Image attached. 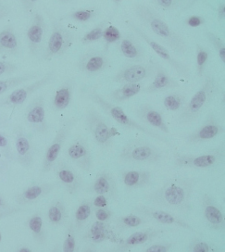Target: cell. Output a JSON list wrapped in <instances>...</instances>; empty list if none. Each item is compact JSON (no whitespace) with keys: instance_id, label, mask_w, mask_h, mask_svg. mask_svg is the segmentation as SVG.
Returning <instances> with one entry per match:
<instances>
[{"instance_id":"5b68a950","label":"cell","mask_w":225,"mask_h":252,"mask_svg":"<svg viewBox=\"0 0 225 252\" xmlns=\"http://www.w3.org/2000/svg\"><path fill=\"white\" fill-rule=\"evenodd\" d=\"M161 150L147 141H132L125 145L119 155V159L124 162L157 163L163 158Z\"/></svg>"},{"instance_id":"f546056e","label":"cell","mask_w":225,"mask_h":252,"mask_svg":"<svg viewBox=\"0 0 225 252\" xmlns=\"http://www.w3.org/2000/svg\"><path fill=\"white\" fill-rule=\"evenodd\" d=\"M118 44L122 54L126 59L134 62H139L144 58L143 47H141L139 42L132 34L127 33L125 36H122Z\"/></svg>"},{"instance_id":"9a60e30c","label":"cell","mask_w":225,"mask_h":252,"mask_svg":"<svg viewBox=\"0 0 225 252\" xmlns=\"http://www.w3.org/2000/svg\"><path fill=\"white\" fill-rule=\"evenodd\" d=\"M67 157L84 172H91L93 167L92 154L85 139L77 138L72 142L67 150Z\"/></svg>"},{"instance_id":"6f0895ef","label":"cell","mask_w":225,"mask_h":252,"mask_svg":"<svg viewBox=\"0 0 225 252\" xmlns=\"http://www.w3.org/2000/svg\"><path fill=\"white\" fill-rule=\"evenodd\" d=\"M8 207H10V206H8V203L4 200V198L0 196V209H5Z\"/></svg>"},{"instance_id":"db71d44e","label":"cell","mask_w":225,"mask_h":252,"mask_svg":"<svg viewBox=\"0 0 225 252\" xmlns=\"http://www.w3.org/2000/svg\"><path fill=\"white\" fill-rule=\"evenodd\" d=\"M187 23L191 27H197L204 24V19L200 16H191L187 19Z\"/></svg>"},{"instance_id":"d4e9b609","label":"cell","mask_w":225,"mask_h":252,"mask_svg":"<svg viewBox=\"0 0 225 252\" xmlns=\"http://www.w3.org/2000/svg\"><path fill=\"white\" fill-rule=\"evenodd\" d=\"M162 230L160 229H146L143 231H138L128 236L125 240H122L117 245L116 251L118 252H125L133 247L139 245L146 244L155 237H158L162 234Z\"/></svg>"},{"instance_id":"836d02e7","label":"cell","mask_w":225,"mask_h":252,"mask_svg":"<svg viewBox=\"0 0 225 252\" xmlns=\"http://www.w3.org/2000/svg\"><path fill=\"white\" fill-rule=\"evenodd\" d=\"M27 224L35 241L44 243L46 241V231L44 229V221L41 214L39 213L32 214L28 219Z\"/></svg>"},{"instance_id":"7c38bea8","label":"cell","mask_w":225,"mask_h":252,"mask_svg":"<svg viewBox=\"0 0 225 252\" xmlns=\"http://www.w3.org/2000/svg\"><path fill=\"white\" fill-rule=\"evenodd\" d=\"M155 63H139L126 66L118 71L113 81L119 84H140L155 74Z\"/></svg>"},{"instance_id":"d6986e66","label":"cell","mask_w":225,"mask_h":252,"mask_svg":"<svg viewBox=\"0 0 225 252\" xmlns=\"http://www.w3.org/2000/svg\"><path fill=\"white\" fill-rule=\"evenodd\" d=\"M85 239L91 244H100L104 241H110L114 244L120 243L123 239L120 238L109 222L96 220L86 232Z\"/></svg>"},{"instance_id":"83f0119b","label":"cell","mask_w":225,"mask_h":252,"mask_svg":"<svg viewBox=\"0 0 225 252\" xmlns=\"http://www.w3.org/2000/svg\"><path fill=\"white\" fill-rule=\"evenodd\" d=\"M74 87H75L74 79L70 78L65 81L63 85L58 88L51 104L53 110L60 111V110H65L69 107L73 95Z\"/></svg>"},{"instance_id":"4316f807","label":"cell","mask_w":225,"mask_h":252,"mask_svg":"<svg viewBox=\"0 0 225 252\" xmlns=\"http://www.w3.org/2000/svg\"><path fill=\"white\" fill-rule=\"evenodd\" d=\"M180 87V84L159 64H156L155 78L153 82L144 88L145 93H156Z\"/></svg>"},{"instance_id":"7402d4cb","label":"cell","mask_w":225,"mask_h":252,"mask_svg":"<svg viewBox=\"0 0 225 252\" xmlns=\"http://www.w3.org/2000/svg\"><path fill=\"white\" fill-rule=\"evenodd\" d=\"M54 189L55 184L53 183H41L32 185L16 196V203L20 206L34 203L47 197Z\"/></svg>"},{"instance_id":"816d5d0a","label":"cell","mask_w":225,"mask_h":252,"mask_svg":"<svg viewBox=\"0 0 225 252\" xmlns=\"http://www.w3.org/2000/svg\"><path fill=\"white\" fill-rule=\"evenodd\" d=\"M21 212H22V209L17 208V207H8L5 209H0V220L9 217V216L16 215L17 213H21Z\"/></svg>"},{"instance_id":"9f6ffc18","label":"cell","mask_w":225,"mask_h":252,"mask_svg":"<svg viewBox=\"0 0 225 252\" xmlns=\"http://www.w3.org/2000/svg\"><path fill=\"white\" fill-rule=\"evenodd\" d=\"M217 16L219 21H223L225 20V3H222L219 8H217Z\"/></svg>"},{"instance_id":"681fc988","label":"cell","mask_w":225,"mask_h":252,"mask_svg":"<svg viewBox=\"0 0 225 252\" xmlns=\"http://www.w3.org/2000/svg\"><path fill=\"white\" fill-rule=\"evenodd\" d=\"M152 4L157 8H161L163 10H171L177 8L179 2L176 0H155L152 1Z\"/></svg>"},{"instance_id":"e0dca14e","label":"cell","mask_w":225,"mask_h":252,"mask_svg":"<svg viewBox=\"0 0 225 252\" xmlns=\"http://www.w3.org/2000/svg\"><path fill=\"white\" fill-rule=\"evenodd\" d=\"M15 133V159L24 168H30L33 163V148L29 136L22 127H17Z\"/></svg>"},{"instance_id":"ac0fdd59","label":"cell","mask_w":225,"mask_h":252,"mask_svg":"<svg viewBox=\"0 0 225 252\" xmlns=\"http://www.w3.org/2000/svg\"><path fill=\"white\" fill-rule=\"evenodd\" d=\"M109 66V60L104 53L91 50L81 56L78 61V69L86 74H98Z\"/></svg>"},{"instance_id":"7dc6e473","label":"cell","mask_w":225,"mask_h":252,"mask_svg":"<svg viewBox=\"0 0 225 252\" xmlns=\"http://www.w3.org/2000/svg\"><path fill=\"white\" fill-rule=\"evenodd\" d=\"M18 71V66L15 63L7 61H0V77L9 76Z\"/></svg>"},{"instance_id":"91938a15","label":"cell","mask_w":225,"mask_h":252,"mask_svg":"<svg viewBox=\"0 0 225 252\" xmlns=\"http://www.w3.org/2000/svg\"><path fill=\"white\" fill-rule=\"evenodd\" d=\"M5 172V166L4 164H2V162H0V175L3 174Z\"/></svg>"},{"instance_id":"4fadbf2b","label":"cell","mask_w":225,"mask_h":252,"mask_svg":"<svg viewBox=\"0 0 225 252\" xmlns=\"http://www.w3.org/2000/svg\"><path fill=\"white\" fill-rule=\"evenodd\" d=\"M27 124L39 134H45L48 130L46 113V101L43 95L35 97L25 110Z\"/></svg>"},{"instance_id":"3957f363","label":"cell","mask_w":225,"mask_h":252,"mask_svg":"<svg viewBox=\"0 0 225 252\" xmlns=\"http://www.w3.org/2000/svg\"><path fill=\"white\" fill-rule=\"evenodd\" d=\"M88 95H89V98L94 103L98 105L101 109L109 115L110 118L113 119L120 126H124L125 128L130 129V130H137L141 133L147 134L148 136L154 138L158 141L167 142L164 137L159 134H157L155 131L149 129L147 126L140 125L139 123H137L134 120L130 118L126 114L125 110H123L120 106L109 102V100H107L101 94H98L96 89H92L91 91H89Z\"/></svg>"},{"instance_id":"d6a6232c","label":"cell","mask_w":225,"mask_h":252,"mask_svg":"<svg viewBox=\"0 0 225 252\" xmlns=\"http://www.w3.org/2000/svg\"><path fill=\"white\" fill-rule=\"evenodd\" d=\"M143 87L141 84H124V86L109 94V98L114 102H124L139 94Z\"/></svg>"},{"instance_id":"9c48e42d","label":"cell","mask_w":225,"mask_h":252,"mask_svg":"<svg viewBox=\"0 0 225 252\" xmlns=\"http://www.w3.org/2000/svg\"><path fill=\"white\" fill-rule=\"evenodd\" d=\"M55 78V71H49L43 77L38 79L37 81L27 85L24 87L15 89L10 94L6 95L4 98L0 99V108L8 107V108H16L18 106L23 105L29 96L34 92L38 91L40 88L50 84Z\"/></svg>"},{"instance_id":"f6af8a7d","label":"cell","mask_w":225,"mask_h":252,"mask_svg":"<svg viewBox=\"0 0 225 252\" xmlns=\"http://www.w3.org/2000/svg\"><path fill=\"white\" fill-rule=\"evenodd\" d=\"M95 16H96V11L94 9H80L77 11L71 12L67 17L80 23H86L87 21L93 19Z\"/></svg>"},{"instance_id":"f907efd6","label":"cell","mask_w":225,"mask_h":252,"mask_svg":"<svg viewBox=\"0 0 225 252\" xmlns=\"http://www.w3.org/2000/svg\"><path fill=\"white\" fill-rule=\"evenodd\" d=\"M173 244L168 242H160L156 244L151 245L145 249L144 252H170Z\"/></svg>"},{"instance_id":"8992f818","label":"cell","mask_w":225,"mask_h":252,"mask_svg":"<svg viewBox=\"0 0 225 252\" xmlns=\"http://www.w3.org/2000/svg\"><path fill=\"white\" fill-rule=\"evenodd\" d=\"M86 126L96 143L101 148L107 149L113 143V138L118 134L116 128L109 126L99 112L90 108L86 117Z\"/></svg>"},{"instance_id":"d590c367","label":"cell","mask_w":225,"mask_h":252,"mask_svg":"<svg viewBox=\"0 0 225 252\" xmlns=\"http://www.w3.org/2000/svg\"><path fill=\"white\" fill-rule=\"evenodd\" d=\"M148 220L144 216H139L136 214H127L123 217H119L115 223L116 227L120 231H125L126 229L135 228L147 223Z\"/></svg>"},{"instance_id":"30bf717a","label":"cell","mask_w":225,"mask_h":252,"mask_svg":"<svg viewBox=\"0 0 225 252\" xmlns=\"http://www.w3.org/2000/svg\"><path fill=\"white\" fill-rule=\"evenodd\" d=\"M127 24L132 29V31L137 34V36H139L142 39L144 40L148 44V47H151L155 51L157 55L159 56L160 58H161L168 64H170L178 74H180L181 76H187V77L190 75V70H189L188 66L183 63H181V62H179L178 60H176L175 58H173L170 53V51L166 47H163L162 45L158 43L153 38L149 37L148 34L137 25L130 23V22L127 23Z\"/></svg>"},{"instance_id":"e575fe53","label":"cell","mask_w":225,"mask_h":252,"mask_svg":"<svg viewBox=\"0 0 225 252\" xmlns=\"http://www.w3.org/2000/svg\"><path fill=\"white\" fill-rule=\"evenodd\" d=\"M67 211L63 201L58 200L50 205L47 211V218L52 225H61L66 220Z\"/></svg>"},{"instance_id":"74e56055","label":"cell","mask_w":225,"mask_h":252,"mask_svg":"<svg viewBox=\"0 0 225 252\" xmlns=\"http://www.w3.org/2000/svg\"><path fill=\"white\" fill-rule=\"evenodd\" d=\"M187 103L185 94L181 93H171L163 99L164 107L170 111H178L183 110Z\"/></svg>"},{"instance_id":"7a4b0ae2","label":"cell","mask_w":225,"mask_h":252,"mask_svg":"<svg viewBox=\"0 0 225 252\" xmlns=\"http://www.w3.org/2000/svg\"><path fill=\"white\" fill-rule=\"evenodd\" d=\"M134 11L140 22L163 40L174 53L183 55L187 52L185 39L166 23L154 8L145 4H138L135 6Z\"/></svg>"},{"instance_id":"52a82bcc","label":"cell","mask_w":225,"mask_h":252,"mask_svg":"<svg viewBox=\"0 0 225 252\" xmlns=\"http://www.w3.org/2000/svg\"><path fill=\"white\" fill-rule=\"evenodd\" d=\"M72 40L73 35L71 32L58 21L52 20L51 33L47 41V48L43 54V59L48 61L64 55L71 46Z\"/></svg>"},{"instance_id":"680465c9","label":"cell","mask_w":225,"mask_h":252,"mask_svg":"<svg viewBox=\"0 0 225 252\" xmlns=\"http://www.w3.org/2000/svg\"><path fill=\"white\" fill-rule=\"evenodd\" d=\"M18 252H32V250L30 248H25V247H22L20 249H18Z\"/></svg>"},{"instance_id":"94428289","label":"cell","mask_w":225,"mask_h":252,"mask_svg":"<svg viewBox=\"0 0 225 252\" xmlns=\"http://www.w3.org/2000/svg\"><path fill=\"white\" fill-rule=\"evenodd\" d=\"M0 241H1V234H0Z\"/></svg>"},{"instance_id":"8d00e7d4","label":"cell","mask_w":225,"mask_h":252,"mask_svg":"<svg viewBox=\"0 0 225 252\" xmlns=\"http://www.w3.org/2000/svg\"><path fill=\"white\" fill-rule=\"evenodd\" d=\"M93 212L92 202L85 200L78 206L77 210L74 213V226L75 228L80 229L88 220Z\"/></svg>"},{"instance_id":"7bdbcfd3","label":"cell","mask_w":225,"mask_h":252,"mask_svg":"<svg viewBox=\"0 0 225 252\" xmlns=\"http://www.w3.org/2000/svg\"><path fill=\"white\" fill-rule=\"evenodd\" d=\"M206 34H207V37L208 39L210 40V43L212 44V46L214 47V48L216 49L220 56V59L221 61L225 63V43L223 42V40L220 39L218 37L217 35L213 32H211L210 31L206 32Z\"/></svg>"},{"instance_id":"277c9868","label":"cell","mask_w":225,"mask_h":252,"mask_svg":"<svg viewBox=\"0 0 225 252\" xmlns=\"http://www.w3.org/2000/svg\"><path fill=\"white\" fill-rule=\"evenodd\" d=\"M216 90V84L212 76L207 75L201 88L186 103L185 107L179 114L180 124H189L198 117V115L210 102Z\"/></svg>"},{"instance_id":"484cf974","label":"cell","mask_w":225,"mask_h":252,"mask_svg":"<svg viewBox=\"0 0 225 252\" xmlns=\"http://www.w3.org/2000/svg\"><path fill=\"white\" fill-rule=\"evenodd\" d=\"M137 117L148 126L157 128L164 134H170V129L167 126L162 114L149 105L140 106L136 110Z\"/></svg>"},{"instance_id":"60d3db41","label":"cell","mask_w":225,"mask_h":252,"mask_svg":"<svg viewBox=\"0 0 225 252\" xmlns=\"http://www.w3.org/2000/svg\"><path fill=\"white\" fill-rule=\"evenodd\" d=\"M76 249L75 239V226L71 223L67 230L65 239L63 241V251L64 252H73Z\"/></svg>"},{"instance_id":"1f68e13d","label":"cell","mask_w":225,"mask_h":252,"mask_svg":"<svg viewBox=\"0 0 225 252\" xmlns=\"http://www.w3.org/2000/svg\"><path fill=\"white\" fill-rule=\"evenodd\" d=\"M39 76H40V72H38V71H32V72L26 73L24 75H20V76L0 79V96L6 94L11 89L23 85L26 82L38 78Z\"/></svg>"},{"instance_id":"ffe728a7","label":"cell","mask_w":225,"mask_h":252,"mask_svg":"<svg viewBox=\"0 0 225 252\" xmlns=\"http://www.w3.org/2000/svg\"><path fill=\"white\" fill-rule=\"evenodd\" d=\"M201 200L204 217L210 228L215 231L225 230V214L215 199L209 194H205Z\"/></svg>"},{"instance_id":"11a10c76","label":"cell","mask_w":225,"mask_h":252,"mask_svg":"<svg viewBox=\"0 0 225 252\" xmlns=\"http://www.w3.org/2000/svg\"><path fill=\"white\" fill-rule=\"evenodd\" d=\"M11 12V8L4 2L0 1V21L7 18Z\"/></svg>"},{"instance_id":"f35d334b","label":"cell","mask_w":225,"mask_h":252,"mask_svg":"<svg viewBox=\"0 0 225 252\" xmlns=\"http://www.w3.org/2000/svg\"><path fill=\"white\" fill-rule=\"evenodd\" d=\"M107 24H108L107 21L102 22L101 24L94 27L91 31L86 32V34L83 36V38L81 39L82 44L88 45V44H91V43L100 40L103 37V33H104L105 29L107 28Z\"/></svg>"},{"instance_id":"ba28073f","label":"cell","mask_w":225,"mask_h":252,"mask_svg":"<svg viewBox=\"0 0 225 252\" xmlns=\"http://www.w3.org/2000/svg\"><path fill=\"white\" fill-rule=\"evenodd\" d=\"M77 122V118L69 119L60 128L53 141L51 142V144L48 146L47 151L45 153L43 163H42V173H49L53 169L55 163L61 154V151L63 150L64 143L67 140L72 128L76 126Z\"/></svg>"},{"instance_id":"603a6c76","label":"cell","mask_w":225,"mask_h":252,"mask_svg":"<svg viewBox=\"0 0 225 252\" xmlns=\"http://www.w3.org/2000/svg\"><path fill=\"white\" fill-rule=\"evenodd\" d=\"M56 176L60 184L70 195H75L81 188L82 181L78 173L64 162H60L56 167Z\"/></svg>"},{"instance_id":"4dcf8cb0","label":"cell","mask_w":225,"mask_h":252,"mask_svg":"<svg viewBox=\"0 0 225 252\" xmlns=\"http://www.w3.org/2000/svg\"><path fill=\"white\" fill-rule=\"evenodd\" d=\"M122 180L127 189H142L150 184L152 180V174L148 171L129 170L123 173Z\"/></svg>"},{"instance_id":"2e32d148","label":"cell","mask_w":225,"mask_h":252,"mask_svg":"<svg viewBox=\"0 0 225 252\" xmlns=\"http://www.w3.org/2000/svg\"><path fill=\"white\" fill-rule=\"evenodd\" d=\"M134 211L141 215H144L145 217H148L149 219L156 220L159 223H162L165 225H175V226L194 232L192 226H190L185 220H182L181 218H179L177 216L168 213L164 210H157L153 208H149L145 205H140V206H136L134 208Z\"/></svg>"},{"instance_id":"8fae6325","label":"cell","mask_w":225,"mask_h":252,"mask_svg":"<svg viewBox=\"0 0 225 252\" xmlns=\"http://www.w3.org/2000/svg\"><path fill=\"white\" fill-rule=\"evenodd\" d=\"M222 157V152L215 150L210 153L194 155L188 153L175 152L173 154L174 165L178 168L208 169L216 165Z\"/></svg>"},{"instance_id":"5bb4252c","label":"cell","mask_w":225,"mask_h":252,"mask_svg":"<svg viewBox=\"0 0 225 252\" xmlns=\"http://www.w3.org/2000/svg\"><path fill=\"white\" fill-rule=\"evenodd\" d=\"M46 30L47 24L44 17L38 11H35L26 33L28 48L32 55H37L41 51L47 32Z\"/></svg>"},{"instance_id":"ee69618b","label":"cell","mask_w":225,"mask_h":252,"mask_svg":"<svg viewBox=\"0 0 225 252\" xmlns=\"http://www.w3.org/2000/svg\"><path fill=\"white\" fill-rule=\"evenodd\" d=\"M0 151L3 154V156L6 158L9 161L13 160L14 156H13L9 138L2 132H0Z\"/></svg>"},{"instance_id":"6da1fadb","label":"cell","mask_w":225,"mask_h":252,"mask_svg":"<svg viewBox=\"0 0 225 252\" xmlns=\"http://www.w3.org/2000/svg\"><path fill=\"white\" fill-rule=\"evenodd\" d=\"M194 187V180L191 178H173L152 191L147 198L152 204L187 213L190 210Z\"/></svg>"},{"instance_id":"f5cc1de1","label":"cell","mask_w":225,"mask_h":252,"mask_svg":"<svg viewBox=\"0 0 225 252\" xmlns=\"http://www.w3.org/2000/svg\"><path fill=\"white\" fill-rule=\"evenodd\" d=\"M94 207L96 208H103V207H107L109 205V198L106 196L103 195H97L96 197L94 198L93 203Z\"/></svg>"},{"instance_id":"c3c4849f","label":"cell","mask_w":225,"mask_h":252,"mask_svg":"<svg viewBox=\"0 0 225 252\" xmlns=\"http://www.w3.org/2000/svg\"><path fill=\"white\" fill-rule=\"evenodd\" d=\"M95 215L96 220L109 222L113 217V213L107 207H103V208H96L95 211Z\"/></svg>"},{"instance_id":"44dd1931","label":"cell","mask_w":225,"mask_h":252,"mask_svg":"<svg viewBox=\"0 0 225 252\" xmlns=\"http://www.w3.org/2000/svg\"><path fill=\"white\" fill-rule=\"evenodd\" d=\"M223 132V127L213 115H210L207 121L197 130L189 134L186 138L188 144H197L210 141Z\"/></svg>"},{"instance_id":"ab89813d","label":"cell","mask_w":225,"mask_h":252,"mask_svg":"<svg viewBox=\"0 0 225 252\" xmlns=\"http://www.w3.org/2000/svg\"><path fill=\"white\" fill-rule=\"evenodd\" d=\"M209 57L210 53L205 47H201L200 45H196V71L198 77L203 76L208 65Z\"/></svg>"},{"instance_id":"f1b7e54d","label":"cell","mask_w":225,"mask_h":252,"mask_svg":"<svg viewBox=\"0 0 225 252\" xmlns=\"http://www.w3.org/2000/svg\"><path fill=\"white\" fill-rule=\"evenodd\" d=\"M20 49V41L11 25L0 30V55H16Z\"/></svg>"},{"instance_id":"cb8c5ba5","label":"cell","mask_w":225,"mask_h":252,"mask_svg":"<svg viewBox=\"0 0 225 252\" xmlns=\"http://www.w3.org/2000/svg\"><path fill=\"white\" fill-rule=\"evenodd\" d=\"M92 190L96 195L106 196L109 199L115 200L118 197V186L114 176L109 172H102L96 177Z\"/></svg>"},{"instance_id":"b9f144b4","label":"cell","mask_w":225,"mask_h":252,"mask_svg":"<svg viewBox=\"0 0 225 252\" xmlns=\"http://www.w3.org/2000/svg\"><path fill=\"white\" fill-rule=\"evenodd\" d=\"M102 38L104 39V42H105L107 47H109L111 44L118 43L122 38V34L115 26L109 25V26H107V28L105 29Z\"/></svg>"},{"instance_id":"bcb514c9","label":"cell","mask_w":225,"mask_h":252,"mask_svg":"<svg viewBox=\"0 0 225 252\" xmlns=\"http://www.w3.org/2000/svg\"><path fill=\"white\" fill-rule=\"evenodd\" d=\"M188 251L191 252H211L214 251V248L205 241L194 239L190 242Z\"/></svg>"}]
</instances>
